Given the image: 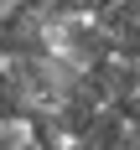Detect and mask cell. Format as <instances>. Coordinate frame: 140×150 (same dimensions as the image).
Listing matches in <instances>:
<instances>
[{"mask_svg": "<svg viewBox=\"0 0 140 150\" xmlns=\"http://www.w3.org/2000/svg\"><path fill=\"white\" fill-rule=\"evenodd\" d=\"M114 0H52L47 11H62V16H109Z\"/></svg>", "mask_w": 140, "mask_h": 150, "instance_id": "1", "label": "cell"}]
</instances>
